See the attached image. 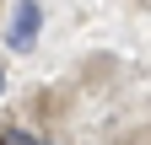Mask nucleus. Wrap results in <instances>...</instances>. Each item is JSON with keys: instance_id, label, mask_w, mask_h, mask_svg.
I'll list each match as a JSON object with an SVG mask.
<instances>
[{"instance_id": "1", "label": "nucleus", "mask_w": 151, "mask_h": 145, "mask_svg": "<svg viewBox=\"0 0 151 145\" xmlns=\"http://www.w3.org/2000/svg\"><path fill=\"white\" fill-rule=\"evenodd\" d=\"M38 27H43V6H38V0H16V6H11V22H6V43L16 54H27L38 43Z\"/></svg>"}, {"instance_id": "2", "label": "nucleus", "mask_w": 151, "mask_h": 145, "mask_svg": "<svg viewBox=\"0 0 151 145\" xmlns=\"http://www.w3.org/2000/svg\"><path fill=\"white\" fill-rule=\"evenodd\" d=\"M0 145H38L27 129H0Z\"/></svg>"}, {"instance_id": "3", "label": "nucleus", "mask_w": 151, "mask_h": 145, "mask_svg": "<svg viewBox=\"0 0 151 145\" xmlns=\"http://www.w3.org/2000/svg\"><path fill=\"white\" fill-rule=\"evenodd\" d=\"M0 92H6V75H0Z\"/></svg>"}]
</instances>
